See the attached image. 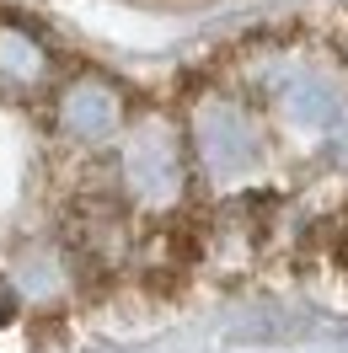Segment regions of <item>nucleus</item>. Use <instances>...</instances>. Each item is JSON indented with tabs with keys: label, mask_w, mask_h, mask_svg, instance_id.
<instances>
[{
	"label": "nucleus",
	"mask_w": 348,
	"mask_h": 353,
	"mask_svg": "<svg viewBox=\"0 0 348 353\" xmlns=\"http://www.w3.org/2000/svg\"><path fill=\"white\" fill-rule=\"evenodd\" d=\"M241 294L348 305V6L139 75L0 0V353Z\"/></svg>",
	"instance_id": "f257e3e1"
}]
</instances>
